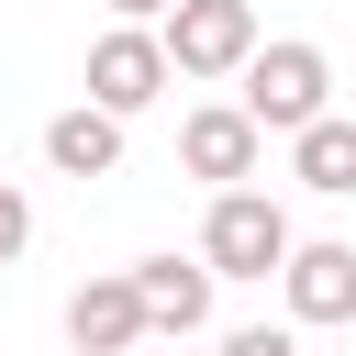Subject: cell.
<instances>
[{
	"instance_id": "8",
	"label": "cell",
	"mask_w": 356,
	"mask_h": 356,
	"mask_svg": "<svg viewBox=\"0 0 356 356\" xmlns=\"http://www.w3.org/2000/svg\"><path fill=\"white\" fill-rule=\"evenodd\" d=\"M67 345H78V356H134V345H145V312H134V278H122V267L89 278V289H67Z\"/></svg>"
},
{
	"instance_id": "7",
	"label": "cell",
	"mask_w": 356,
	"mask_h": 356,
	"mask_svg": "<svg viewBox=\"0 0 356 356\" xmlns=\"http://www.w3.org/2000/svg\"><path fill=\"white\" fill-rule=\"evenodd\" d=\"M122 278H134L145 334H200V323H211V267H200V256H145V267H122Z\"/></svg>"
},
{
	"instance_id": "2",
	"label": "cell",
	"mask_w": 356,
	"mask_h": 356,
	"mask_svg": "<svg viewBox=\"0 0 356 356\" xmlns=\"http://www.w3.org/2000/svg\"><path fill=\"white\" fill-rule=\"evenodd\" d=\"M289 245H300V234H289V211H278L267 189H222L211 222H200V267H211V289H222V278H278Z\"/></svg>"
},
{
	"instance_id": "13",
	"label": "cell",
	"mask_w": 356,
	"mask_h": 356,
	"mask_svg": "<svg viewBox=\"0 0 356 356\" xmlns=\"http://www.w3.org/2000/svg\"><path fill=\"white\" fill-rule=\"evenodd\" d=\"M167 11H178V0H111V22H134V33H156Z\"/></svg>"
},
{
	"instance_id": "3",
	"label": "cell",
	"mask_w": 356,
	"mask_h": 356,
	"mask_svg": "<svg viewBox=\"0 0 356 356\" xmlns=\"http://www.w3.org/2000/svg\"><path fill=\"white\" fill-rule=\"evenodd\" d=\"M256 44H267V33H256V0H178V11L156 22L167 78H234Z\"/></svg>"
},
{
	"instance_id": "6",
	"label": "cell",
	"mask_w": 356,
	"mask_h": 356,
	"mask_svg": "<svg viewBox=\"0 0 356 356\" xmlns=\"http://www.w3.org/2000/svg\"><path fill=\"white\" fill-rule=\"evenodd\" d=\"M278 289H289V334H323V323H356V245H289Z\"/></svg>"
},
{
	"instance_id": "11",
	"label": "cell",
	"mask_w": 356,
	"mask_h": 356,
	"mask_svg": "<svg viewBox=\"0 0 356 356\" xmlns=\"http://www.w3.org/2000/svg\"><path fill=\"white\" fill-rule=\"evenodd\" d=\"M222 356H300V334L289 323H245V334H222Z\"/></svg>"
},
{
	"instance_id": "10",
	"label": "cell",
	"mask_w": 356,
	"mask_h": 356,
	"mask_svg": "<svg viewBox=\"0 0 356 356\" xmlns=\"http://www.w3.org/2000/svg\"><path fill=\"white\" fill-rule=\"evenodd\" d=\"M289 178L312 200H356V111H323L312 134H289Z\"/></svg>"
},
{
	"instance_id": "1",
	"label": "cell",
	"mask_w": 356,
	"mask_h": 356,
	"mask_svg": "<svg viewBox=\"0 0 356 356\" xmlns=\"http://www.w3.org/2000/svg\"><path fill=\"white\" fill-rule=\"evenodd\" d=\"M234 78H245V89H234V111H245L256 134H312V122L334 111V56H323L312 33H278V44H256Z\"/></svg>"
},
{
	"instance_id": "4",
	"label": "cell",
	"mask_w": 356,
	"mask_h": 356,
	"mask_svg": "<svg viewBox=\"0 0 356 356\" xmlns=\"http://www.w3.org/2000/svg\"><path fill=\"white\" fill-rule=\"evenodd\" d=\"M178 167H189V178H211V200H222V189H256V167H267V134H256L234 100H200V111L178 122Z\"/></svg>"
},
{
	"instance_id": "9",
	"label": "cell",
	"mask_w": 356,
	"mask_h": 356,
	"mask_svg": "<svg viewBox=\"0 0 356 356\" xmlns=\"http://www.w3.org/2000/svg\"><path fill=\"white\" fill-rule=\"evenodd\" d=\"M44 167H56V178H111V167H122V122L89 111V100H67V111L44 122Z\"/></svg>"
},
{
	"instance_id": "12",
	"label": "cell",
	"mask_w": 356,
	"mask_h": 356,
	"mask_svg": "<svg viewBox=\"0 0 356 356\" xmlns=\"http://www.w3.org/2000/svg\"><path fill=\"white\" fill-rule=\"evenodd\" d=\"M22 245H33V200H22V189H11V178H0V267H11V256H22Z\"/></svg>"
},
{
	"instance_id": "5",
	"label": "cell",
	"mask_w": 356,
	"mask_h": 356,
	"mask_svg": "<svg viewBox=\"0 0 356 356\" xmlns=\"http://www.w3.org/2000/svg\"><path fill=\"white\" fill-rule=\"evenodd\" d=\"M156 100H167V56H156V33L111 22V33L89 44V111L134 122V111H156Z\"/></svg>"
}]
</instances>
